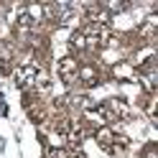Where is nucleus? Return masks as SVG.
Returning <instances> with one entry per match:
<instances>
[{
	"label": "nucleus",
	"mask_w": 158,
	"mask_h": 158,
	"mask_svg": "<svg viewBox=\"0 0 158 158\" xmlns=\"http://www.w3.org/2000/svg\"><path fill=\"white\" fill-rule=\"evenodd\" d=\"M145 158H156V145H148L145 148Z\"/></svg>",
	"instance_id": "8"
},
{
	"label": "nucleus",
	"mask_w": 158,
	"mask_h": 158,
	"mask_svg": "<svg viewBox=\"0 0 158 158\" xmlns=\"http://www.w3.org/2000/svg\"><path fill=\"white\" fill-rule=\"evenodd\" d=\"M115 133L110 130V127H102V130H97V143H100V145H105L107 148V151H110V148H112V143H115Z\"/></svg>",
	"instance_id": "4"
},
{
	"label": "nucleus",
	"mask_w": 158,
	"mask_h": 158,
	"mask_svg": "<svg viewBox=\"0 0 158 158\" xmlns=\"http://www.w3.org/2000/svg\"><path fill=\"white\" fill-rule=\"evenodd\" d=\"M82 79H84L87 84H92V82H94V69H92V66H84V69H82Z\"/></svg>",
	"instance_id": "6"
},
{
	"label": "nucleus",
	"mask_w": 158,
	"mask_h": 158,
	"mask_svg": "<svg viewBox=\"0 0 158 158\" xmlns=\"http://www.w3.org/2000/svg\"><path fill=\"white\" fill-rule=\"evenodd\" d=\"M89 117H100V120L110 123V120H125L127 117V105L123 100H107L100 107L89 110Z\"/></svg>",
	"instance_id": "1"
},
{
	"label": "nucleus",
	"mask_w": 158,
	"mask_h": 158,
	"mask_svg": "<svg viewBox=\"0 0 158 158\" xmlns=\"http://www.w3.org/2000/svg\"><path fill=\"white\" fill-rule=\"evenodd\" d=\"M77 72H79V64H77V59L66 56V59H61V61H59V74H61V79H64V82L74 79V74H77Z\"/></svg>",
	"instance_id": "3"
},
{
	"label": "nucleus",
	"mask_w": 158,
	"mask_h": 158,
	"mask_svg": "<svg viewBox=\"0 0 158 158\" xmlns=\"http://www.w3.org/2000/svg\"><path fill=\"white\" fill-rule=\"evenodd\" d=\"M105 8H107V10H112V13H120V10L127 8V3H105Z\"/></svg>",
	"instance_id": "7"
},
{
	"label": "nucleus",
	"mask_w": 158,
	"mask_h": 158,
	"mask_svg": "<svg viewBox=\"0 0 158 158\" xmlns=\"http://www.w3.org/2000/svg\"><path fill=\"white\" fill-rule=\"evenodd\" d=\"M69 44H72V48H87V41H84V36L82 33H72V38H69Z\"/></svg>",
	"instance_id": "5"
},
{
	"label": "nucleus",
	"mask_w": 158,
	"mask_h": 158,
	"mask_svg": "<svg viewBox=\"0 0 158 158\" xmlns=\"http://www.w3.org/2000/svg\"><path fill=\"white\" fill-rule=\"evenodd\" d=\"M44 79V72L38 69L36 64H28V66H21L15 72V84L21 87V89H31V87H36L38 82Z\"/></svg>",
	"instance_id": "2"
}]
</instances>
